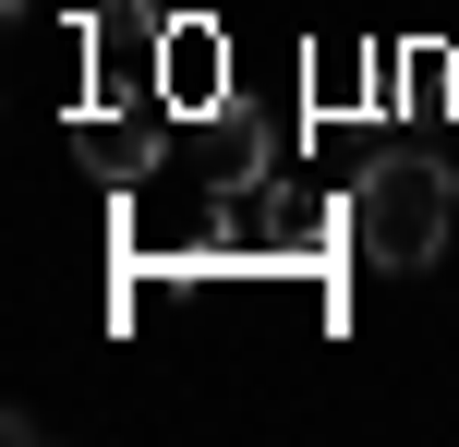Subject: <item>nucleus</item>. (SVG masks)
Masks as SVG:
<instances>
[{
	"label": "nucleus",
	"instance_id": "nucleus-1",
	"mask_svg": "<svg viewBox=\"0 0 459 447\" xmlns=\"http://www.w3.org/2000/svg\"><path fill=\"white\" fill-rule=\"evenodd\" d=\"M447 230H459V182L447 169H423V158H375L363 182H351V254L363 266H436L447 254Z\"/></svg>",
	"mask_w": 459,
	"mask_h": 447
},
{
	"label": "nucleus",
	"instance_id": "nucleus-2",
	"mask_svg": "<svg viewBox=\"0 0 459 447\" xmlns=\"http://www.w3.org/2000/svg\"><path fill=\"white\" fill-rule=\"evenodd\" d=\"M73 61H85V109H145L158 121L169 13L158 0H97V13H73Z\"/></svg>",
	"mask_w": 459,
	"mask_h": 447
},
{
	"label": "nucleus",
	"instance_id": "nucleus-3",
	"mask_svg": "<svg viewBox=\"0 0 459 447\" xmlns=\"http://www.w3.org/2000/svg\"><path fill=\"white\" fill-rule=\"evenodd\" d=\"M230 24L218 13H169V73H158V121L169 133H194V121H218L230 109Z\"/></svg>",
	"mask_w": 459,
	"mask_h": 447
},
{
	"label": "nucleus",
	"instance_id": "nucleus-4",
	"mask_svg": "<svg viewBox=\"0 0 459 447\" xmlns=\"http://www.w3.org/2000/svg\"><path fill=\"white\" fill-rule=\"evenodd\" d=\"M375 48H351V37H315L302 48V109L315 121H351V109H387V85H375Z\"/></svg>",
	"mask_w": 459,
	"mask_h": 447
},
{
	"label": "nucleus",
	"instance_id": "nucleus-5",
	"mask_svg": "<svg viewBox=\"0 0 459 447\" xmlns=\"http://www.w3.org/2000/svg\"><path fill=\"white\" fill-rule=\"evenodd\" d=\"M73 158H85L109 193H134L145 169H158L145 158V109H85V97H73Z\"/></svg>",
	"mask_w": 459,
	"mask_h": 447
},
{
	"label": "nucleus",
	"instance_id": "nucleus-6",
	"mask_svg": "<svg viewBox=\"0 0 459 447\" xmlns=\"http://www.w3.org/2000/svg\"><path fill=\"white\" fill-rule=\"evenodd\" d=\"M436 109L459 121V48H447V61H436Z\"/></svg>",
	"mask_w": 459,
	"mask_h": 447
}]
</instances>
